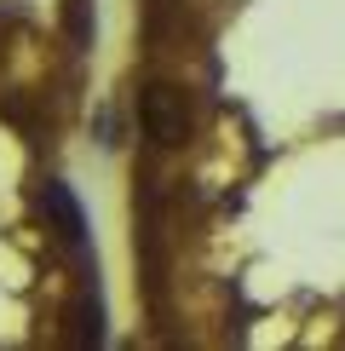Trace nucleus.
Returning a JSON list of instances; mask_svg holds the SVG:
<instances>
[{"label":"nucleus","instance_id":"nucleus-3","mask_svg":"<svg viewBox=\"0 0 345 351\" xmlns=\"http://www.w3.org/2000/svg\"><path fill=\"white\" fill-rule=\"evenodd\" d=\"M64 334H58V340H64L69 351H86V346H98L104 340V305H98V282H81L75 288V300L64 305Z\"/></svg>","mask_w":345,"mask_h":351},{"label":"nucleus","instance_id":"nucleus-2","mask_svg":"<svg viewBox=\"0 0 345 351\" xmlns=\"http://www.w3.org/2000/svg\"><path fill=\"white\" fill-rule=\"evenodd\" d=\"M35 208H40V219H47V230L58 237V247H69L75 259H86V219H81V202L69 196V184L47 179V190L35 196Z\"/></svg>","mask_w":345,"mask_h":351},{"label":"nucleus","instance_id":"nucleus-4","mask_svg":"<svg viewBox=\"0 0 345 351\" xmlns=\"http://www.w3.org/2000/svg\"><path fill=\"white\" fill-rule=\"evenodd\" d=\"M64 35H69V52L92 47V6L86 0H64Z\"/></svg>","mask_w":345,"mask_h":351},{"label":"nucleus","instance_id":"nucleus-1","mask_svg":"<svg viewBox=\"0 0 345 351\" xmlns=\"http://www.w3.org/2000/svg\"><path fill=\"white\" fill-rule=\"evenodd\" d=\"M190 127H196V110H190V93L172 81H144L138 86V133L150 150H184L190 144Z\"/></svg>","mask_w":345,"mask_h":351}]
</instances>
